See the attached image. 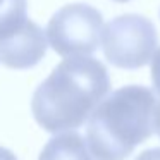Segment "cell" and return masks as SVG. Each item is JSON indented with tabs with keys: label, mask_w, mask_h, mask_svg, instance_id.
Instances as JSON below:
<instances>
[{
	"label": "cell",
	"mask_w": 160,
	"mask_h": 160,
	"mask_svg": "<svg viewBox=\"0 0 160 160\" xmlns=\"http://www.w3.org/2000/svg\"><path fill=\"white\" fill-rule=\"evenodd\" d=\"M110 91L108 71L88 55L66 57L36 88L31 100L35 121L48 132L83 126Z\"/></svg>",
	"instance_id": "1"
},
{
	"label": "cell",
	"mask_w": 160,
	"mask_h": 160,
	"mask_svg": "<svg viewBox=\"0 0 160 160\" xmlns=\"http://www.w3.org/2000/svg\"><path fill=\"white\" fill-rule=\"evenodd\" d=\"M155 95L129 84L112 91L95 107L86 124V145L95 160H124L152 136Z\"/></svg>",
	"instance_id": "2"
},
{
	"label": "cell",
	"mask_w": 160,
	"mask_h": 160,
	"mask_svg": "<svg viewBox=\"0 0 160 160\" xmlns=\"http://www.w3.org/2000/svg\"><path fill=\"white\" fill-rule=\"evenodd\" d=\"M103 55L121 69H139L152 60L157 48V29L150 19L124 14L112 19L102 31Z\"/></svg>",
	"instance_id": "3"
},
{
	"label": "cell",
	"mask_w": 160,
	"mask_h": 160,
	"mask_svg": "<svg viewBox=\"0 0 160 160\" xmlns=\"http://www.w3.org/2000/svg\"><path fill=\"white\" fill-rule=\"evenodd\" d=\"M102 31L103 18L97 9L86 4H71L52 16L45 33L59 55L78 57L97 52Z\"/></svg>",
	"instance_id": "4"
},
{
	"label": "cell",
	"mask_w": 160,
	"mask_h": 160,
	"mask_svg": "<svg viewBox=\"0 0 160 160\" xmlns=\"http://www.w3.org/2000/svg\"><path fill=\"white\" fill-rule=\"evenodd\" d=\"M47 48V33L29 21L19 35L0 45V62L11 69H29L45 57Z\"/></svg>",
	"instance_id": "5"
},
{
	"label": "cell",
	"mask_w": 160,
	"mask_h": 160,
	"mask_svg": "<svg viewBox=\"0 0 160 160\" xmlns=\"http://www.w3.org/2000/svg\"><path fill=\"white\" fill-rule=\"evenodd\" d=\"M38 160H93L83 136L74 131L55 132L43 146Z\"/></svg>",
	"instance_id": "6"
},
{
	"label": "cell",
	"mask_w": 160,
	"mask_h": 160,
	"mask_svg": "<svg viewBox=\"0 0 160 160\" xmlns=\"http://www.w3.org/2000/svg\"><path fill=\"white\" fill-rule=\"evenodd\" d=\"M28 24V0H0V45L19 35Z\"/></svg>",
	"instance_id": "7"
},
{
	"label": "cell",
	"mask_w": 160,
	"mask_h": 160,
	"mask_svg": "<svg viewBox=\"0 0 160 160\" xmlns=\"http://www.w3.org/2000/svg\"><path fill=\"white\" fill-rule=\"evenodd\" d=\"M152 81L157 95L160 97V48L152 57Z\"/></svg>",
	"instance_id": "8"
},
{
	"label": "cell",
	"mask_w": 160,
	"mask_h": 160,
	"mask_svg": "<svg viewBox=\"0 0 160 160\" xmlns=\"http://www.w3.org/2000/svg\"><path fill=\"white\" fill-rule=\"evenodd\" d=\"M136 160H160V148H150V150H145L141 152Z\"/></svg>",
	"instance_id": "9"
},
{
	"label": "cell",
	"mask_w": 160,
	"mask_h": 160,
	"mask_svg": "<svg viewBox=\"0 0 160 160\" xmlns=\"http://www.w3.org/2000/svg\"><path fill=\"white\" fill-rule=\"evenodd\" d=\"M153 129H155V132L158 134V138H160V102H157V105H155V114H153Z\"/></svg>",
	"instance_id": "10"
},
{
	"label": "cell",
	"mask_w": 160,
	"mask_h": 160,
	"mask_svg": "<svg viewBox=\"0 0 160 160\" xmlns=\"http://www.w3.org/2000/svg\"><path fill=\"white\" fill-rule=\"evenodd\" d=\"M0 160H18V158H16V155L11 152V150L0 146Z\"/></svg>",
	"instance_id": "11"
},
{
	"label": "cell",
	"mask_w": 160,
	"mask_h": 160,
	"mask_svg": "<svg viewBox=\"0 0 160 160\" xmlns=\"http://www.w3.org/2000/svg\"><path fill=\"white\" fill-rule=\"evenodd\" d=\"M115 2H128V0H115Z\"/></svg>",
	"instance_id": "12"
}]
</instances>
